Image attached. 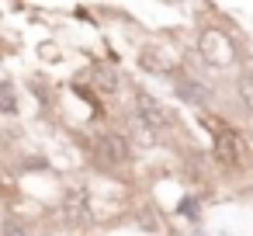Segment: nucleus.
I'll use <instances>...</instances> for the list:
<instances>
[{"instance_id": "nucleus-1", "label": "nucleus", "mask_w": 253, "mask_h": 236, "mask_svg": "<svg viewBox=\"0 0 253 236\" xmlns=\"http://www.w3.org/2000/svg\"><path fill=\"white\" fill-rule=\"evenodd\" d=\"M201 122L211 129V153H215V163H218L222 170H243V167H246V142H243V136H239L232 125H225V122H218V118H211V115H201Z\"/></svg>"}, {"instance_id": "nucleus-2", "label": "nucleus", "mask_w": 253, "mask_h": 236, "mask_svg": "<svg viewBox=\"0 0 253 236\" xmlns=\"http://www.w3.org/2000/svg\"><path fill=\"white\" fill-rule=\"evenodd\" d=\"M90 156L97 160V167L104 170H125L132 163V146L128 136H122L118 129H97L90 136Z\"/></svg>"}, {"instance_id": "nucleus-3", "label": "nucleus", "mask_w": 253, "mask_h": 236, "mask_svg": "<svg viewBox=\"0 0 253 236\" xmlns=\"http://www.w3.org/2000/svg\"><path fill=\"white\" fill-rule=\"evenodd\" d=\"M132 111H135V122H142L153 136H163V132H170L173 129V111L160 101V97H153L149 91H135L132 94Z\"/></svg>"}, {"instance_id": "nucleus-4", "label": "nucleus", "mask_w": 253, "mask_h": 236, "mask_svg": "<svg viewBox=\"0 0 253 236\" xmlns=\"http://www.w3.org/2000/svg\"><path fill=\"white\" fill-rule=\"evenodd\" d=\"M198 52H201V59L211 63V66H229V63L236 59V46H232V39H229L222 28H205V32L198 35Z\"/></svg>"}, {"instance_id": "nucleus-5", "label": "nucleus", "mask_w": 253, "mask_h": 236, "mask_svg": "<svg viewBox=\"0 0 253 236\" xmlns=\"http://www.w3.org/2000/svg\"><path fill=\"white\" fill-rule=\"evenodd\" d=\"M139 63L149 70V73H173L177 70V52H170V49H160V46H146L142 52H139Z\"/></svg>"}, {"instance_id": "nucleus-6", "label": "nucleus", "mask_w": 253, "mask_h": 236, "mask_svg": "<svg viewBox=\"0 0 253 236\" xmlns=\"http://www.w3.org/2000/svg\"><path fill=\"white\" fill-rule=\"evenodd\" d=\"M87 77H90V87H94L101 97H111V94L118 91V77H115V70H108V66H94V70H87Z\"/></svg>"}, {"instance_id": "nucleus-7", "label": "nucleus", "mask_w": 253, "mask_h": 236, "mask_svg": "<svg viewBox=\"0 0 253 236\" xmlns=\"http://www.w3.org/2000/svg\"><path fill=\"white\" fill-rule=\"evenodd\" d=\"M177 94H180L184 101L198 104V108H201V104H208V91H205L198 80H191V77H180V80H177Z\"/></svg>"}, {"instance_id": "nucleus-8", "label": "nucleus", "mask_w": 253, "mask_h": 236, "mask_svg": "<svg viewBox=\"0 0 253 236\" xmlns=\"http://www.w3.org/2000/svg\"><path fill=\"white\" fill-rule=\"evenodd\" d=\"M0 115H18V94H14V84H0Z\"/></svg>"}, {"instance_id": "nucleus-9", "label": "nucleus", "mask_w": 253, "mask_h": 236, "mask_svg": "<svg viewBox=\"0 0 253 236\" xmlns=\"http://www.w3.org/2000/svg\"><path fill=\"white\" fill-rule=\"evenodd\" d=\"M0 236H32V229H28L21 219L4 215V219H0Z\"/></svg>"}, {"instance_id": "nucleus-10", "label": "nucleus", "mask_w": 253, "mask_h": 236, "mask_svg": "<svg viewBox=\"0 0 253 236\" xmlns=\"http://www.w3.org/2000/svg\"><path fill=\"white\" fill-rule=\"evenodd\" d=\"M239 94H243V101H246V108L253 111V73H246V77L239 80Z\"/></svg>"}, {"instance_id": "nucleus-11", "label": "nucleus", "mask_w": 253, "mask_h": 236, "mask_svg": "<svg viewBox=\"0 0 253 236\" xmlns=\"http://www.w3.org/2000/svg\"><path fill=\"white\" fill-rule=\"evenodd\" d=\"M180 212L191 215V219H198V201H194V198H184V201H180Z\"/></svg>"}, {"instance_id": "nucleus-12", "label": "nucleus", "mask_w": 253, "mask_h": 236, "mask_svg": "<svg viewBox=\"0 0 253 236\" xmlns=\"http://www.w3.org/2000/svg\"><path fill=\"white\" fill-rule=\"evenodd\" d=\"M0 194H4V184H0Z\"/></svg>"}]
</instances>
